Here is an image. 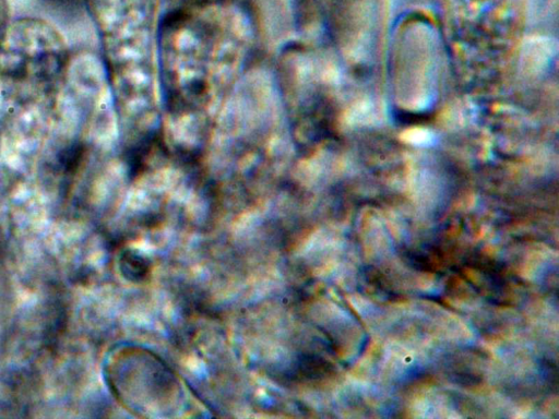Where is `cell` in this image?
Masks as SVG:
<instances>
[{"mask_svg":"<svg viewBox=\"0 0 559 419\" xmlns=\"http://www.w3.org/2000/svg\"><path fill=\"white\" fill-rule=\"evenodd\" d=\"M257 29L249 0H214L159 9L160 86L168 115L185 120L198 147L224 98L240 81Z\"/></svg>","mask_w":559,"mask_h":419,"instance_id":"6da1fadb","label":"cell"},{"mask_svg":"<svg viewBox=\"0 0 559 419\" xmlns=\"http://www.w3.org/2000/svg\"><path fill=\"white\" fill-rule=\"evenodd\" d=\"M70 52L47 21L22 17L0 37V155L38 158L56 113Z\"/></svg>","mask_w":559,"mask_h":419,"instance_id":"7a4b0ae2","label":"cell"},{"mask_svg":"<svg viewBox=\"0 0 559 419\" xmlns=\"http://www.w3.org/2000/svg\"><path fill=\"white\" fill-rule=\"evenodd\" d=\"M99 36L112 84L138 87L154 81L159 0H84Z\"/></svg>","mask_w":559,"mask_h":419,"instance_id":"3957f363","label":"cell"},{"mask_svg":"<svg viewBox=\"0 0 559 419\" xmlns=\"http://www.w3.org/2000/svg\"><path fill=\"white\" fill-rule=\"evenodd\" d=\"M9 25V5L7 0H0V37Z\"/></svg>","mask_w":559,"mask_h":419,"instance_id":"277c9868","label":"cell"},{"mask_svg":"<svg viewBox=\"0 0 559 419\" xmlns=\"http://www.w3.org/2000/svg\"><path fill=\"white\" fill-rule=\"evenodd\" d=\"M213 0H159V8H169L178 5L194 4Z\"/></svg>","mask_w":559,"mask_h":419,"instance_id":"5b68a950","label":"cell"}]
</instances>
